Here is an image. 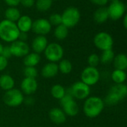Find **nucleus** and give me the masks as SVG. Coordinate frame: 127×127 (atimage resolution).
<instances>
[{"label":"nucleus","mask_w":127,"mask_h":127,"mask_svg":"<svg viewBox=\"0 0 127 127\" xmlns=\"http://www.w3.org/2000/svg\"><path fill=\"white\" fill-rule=\"evenodd\" d=\"M105 103L99 97L92 96L86 99L83 104V112L89 118H95L99 116L104 109Z\"/></svg>","instance_id":"f257e3e1"},{"label":"nucleus","mask_w":127,"mask_h":127,"mask_svg":"<svg viewBox=\"0 0 127 127\" xmlns=\"http://www.w3.org/2000/svg\"><path fill=\"white\" fill-rule=\"evenodd\" d=\"M19 30L15 22L4 19L0 22V39L6 42H13L18 39Z\"/></svg>","instance_id":"f03ea898"},{"label":"nucleus","mask_w":127,"mask_h":127,"mask_svg":"<svg viewBox=\"0 0 127 127\" xmlns=\"http://www.w3.org/2000/svg\"><path fill=\"white\" fill-rule=\"evenodd\" d=\"M127 95V86L124 83L115 84L109 91L105 102L107 105L115 106L126 98Z\"/></svg>","instance_id":"7ed1b4c3"},{"label":"nucleus","mask_w":127,"mask_h":127,"mask_svg":"<svg viewBox=\"0 0 127 127\" xmlns=\"http://www.w3.org/2000/svg\"><path fill=\"white\" fill-rule=\"evenodd\" d=\"M61 16L62 24L69 28L74 27L78 24L80 19V13L77 8L69 7L63 11Z\"/></svg>","instance_id":"20e7f679"},{"label":"nucleus","mask_w":127,"mask_h":127,"mask_svg":"<svg viewBox=\"0 0 127 127\" xmlns=\"http://www.w3.org/2000/svg\"><path fill=\"white\" fill-rule=\"evenodd\" d=\"M25 97L22 92L17 89H12L6 91L3 96L4 103L10 107H16L24 102Z\"/></svg>","instance_id":"39448f33"},{"label":"nucleus","mask_w":127,"mask_h":127,"mask_svg":"<svg viewBox=\"0 0 127 127\" xmlns=\"http://www.w3.org/2000/svg\"><path fill=\"white\" fill-rule=\"evenodd\" d=\"M44 52L46 59L51 63L60 62L63 59L64 54L63 47L56 42L48 44Z\"/></svg>","instance_id":"423d86ee"},{"label":"nucleus","mask_w":127,"mask_h":127,"mask_svg":"<svg viewBox=\"0 0 127 127\" xmlns=\"http://www.w3.org/2000/svg\"><path fill=\"white\" fill-rule=\"evenodd\" d=\"M68 90L73 97L78 100H86L89 97L91 92L90 86L82 81H77L74 83Z\"/></svg>","instance_id":"0eeeda50"},{"label":"nucleus","mask_w":127,"mask_h":127,"mask_svg":"<svg viewBox=\"0 0 127 127\" xmlns=\"http://www.w3.org/2000/svg\"><path fill=\"white\" fill-rule=\"evenodd\" d=\"M113 38L106 32H100L94 37V44L98 49L103 51L112 49Z\"/></svg>","instance_id":"6e6552de"},{"label":"nucleus","mask_w":127,"mask_h":127,"mask_svg":"<svg viewBox=\"0 0 127 127\" xmlns=\"http://www.w3.org/2000/svg\"><path fill=\"white\" fill-rule=\"evenodd\" d=\"M81 81L89 86H95L100 80V72L97 68L88 66L81 73Z\"/></svg>","instance_id":"1a4fd4ad"},{"label":"nucleus","mask_w":127,"mask_h":127,"mask_svg":"<svg viewBox=\"0 0 127 127\" xmlns=\"http://www.w3.org/2000/svg\"><path fill=\"white\" fill-rule=\"evenodd\" d=\"M109 13V18L112 20H118L125 15L126 5L124 2L118 1L115 2H111L107 7Z\"/></svg>","instance_id":"9d476101"},{"label":"nucleus","mask_w":127,"mask_h":127,"mask_svg":"<svg viewBox=\"0 0 127 127\" xmlns=\"http://www.w3.org/2000/svg\"><path fill=\"white\" fill-rule=\"evenodd\" d=\"M10 49L12 56L16 57H25L30 51L29 45L25 42L19 39L11 42V45H10Z\"/></svg>","instance_id":"9b49d317"},{"label":"nucleus","mask_w":127,"mask_h":127,"mask_svg":"<svg viewBox=\"0 0 127 127\" xmlns=\"http://www.w3.org/2000/svg\"><path fill=\"white\" fill-rule=\"evenodd\" d=\"M31 29L37 35L45 36L51 31V25L46 19H38L33 22Z\"/></svg>","instance_id":"f8f14e48"},{"label":"nucleus","mask_w":127,"mask_h":127,"mask_svg":"<svg viewBox=\"0 0 127 127\" xmlns=\"http://www.w3.org/2000/svg\"><path fill=\"white\" fill-rule=\"evenodd\" d=\"M37 89L38 83L36 78L25 77L21 83V90L24 94L27 95H31L35 93Z\"/></svg>","instance_id":"ddd939ff"},{"label":"nucleus","mask_w":127,"mask_h":127,"mask_svg":"<svg viewBox=\"0 0 127 127\" xmlns=\"http://www.w3.org/2000/svg\"><path fill=\"white\" fill-rule=\"evenodd\" d=\"M47 45H48V39L45 36H42V35H38L37 36H36L33 39L31 44V47L33 52L39 54L45 51Z\"/></svg>","instance_id":"4468645a"},{"label":"nucleus","mask_w":127,"mask_h":127,"mask_svg":"<svg viewBox=\"0 0 127 127\" xmlns=\"http://www.w3.org/2000/svg\"><path fill=\"white\" fill-rule=\"evenodd\" d=\"M64 113L70 117L76 116L79 113V106L74 99H71L64 104L61 105Z\"/></svg>","instance_id":"2eb2a0df"},{"label":"nucleus","mask_w":127,"mask_h":127,"mask_svg":"<svg viewBox=\"0 0 127 127\" xmlns=\"http://www.w3.org/2000/svg\"><path fill=\"white\" fill-rule=\"evenodd\" d=\"M49 118L56 124H62L66 121V115L60 108H53L49 112Z\"/></svg>","instance_id":"dca6fc26"},{"label":"nucleus","mask_w":127,"mask_h":127,"mask_svg":"<svg viewBox=\"0 0 127 127\" xmlns=\"http://www.w3.org/2000/svg\"><path fill=\"white\" fill-rule=\"evenodd\" d=\"M59 72L58 65L56 63H48L45 64L41 71L42 76L45 78H51L55 77Z\"/></svg>","instance_id":"f3484780"},{"label":"nucleus","mask_w":127,"mask_h":127,"mask_svg":"<svg viewBox=\"0 0 127 127\" xmlns=\"http://www.w3.org/2000/svg\"><path fill=\"white\" fill-rule=\"evenodd\" d=\"M32 23H33V21L31 19V17L25 15V16H21L19 19L17 20V23L16 24L20 32L28 33V31L31 30Z\"/></svg>","instance_id":"a211bd4d"},{"label":"nucleus","mask_w":127,"mask_h":127,"mask_svg":"<svg viewBox=\"0 0 127 127\" xmlns=\"http://www.w3.org/2000/svg\"><path fill=\"white\" fill-rule=\"evenodd\" d=\"M109 19V13L107 7H100L97 9L94 13V20L96 23L102 24L107 21Z\"/></svg>","instance_id":"6ab92c4d"},{"label":"nucleus","mask_w":127,"mask_h":127,"mask_svg":"<svg viewBox=\"0 0 127 127\" xmlns=\"http://www.w3.org/2000/svg\"><path fill=\"white\" fill-rule=\"evenodd\" d=\"M15 81L9 74H2L0 76V88L4 91H8L13 89Z\"/></svg>","instance_id":"aec40b11"},{"label":"nucleus","mask_w":127,"mask_h":127,"mask_svg":"<svg viewBox=\"0 0 127 127\" xmlns=\"http://www.w3.org/2000/svg\"><path fill=\"white\" fill-rule=\"evenodd\" d=\"M41 57L39 54H36L35 52L33 53H28L24 58L23 63L25 66H31V67H35L36 65L39 64L40 62Z\"/></svg>","instance_id":"412c9836"},{"label":"nucleus","mask_w":127,"mask_h":127,"mask_svg":"<svg viewBox=\"0 0 127 127\" xmlns=\"http://www.w3.org/2000/svg\"><path fill=\"white\" fill-rule=\"evenodd\" d=\"M115 69L125 71L127 68V57L124 54H119L115 56L113 60Z\"/></svg>","instance_id":"4be33fe9"},{"label":"nucleus","mask_w":127,"mask_h":127,"mask_svg":"<svg viewBox=\"0 0 127 127\" xmlns=\"http://www.w3.org/2000/svg\"><path fill=\"white\" fill-rule=\"evenodd\" d=\"M4 16L6 18L5 19L15 22L19 19L21 13L16 7H9L4 12Z\"/></svg>","instance_id":"5701e85b"},{"label":"nucleus","mask_w":127,"mask_h":127,"mask_svg":"<svg viewBox=\"0 0 127 127\" xmlns=\"http://www.w3.org/2000/svg\"><path fill=\"white\" fill-rule=\"evenodd\" d=\"M112 80L116 83V84H121L124 83L127 79V74L125 71L115 69L112 71L111 74Z\"/></svg>","instance_id":"b1692460"},{"label":"nucleus","mask_w":127,"mask_h":127,"mask_svg":"<svg viewBox=\"0 0 127 127\" xmlns=\"http://www.w3.org/2000/svg\"><path fill=\"white\" fill-rule=\"evenodd\" d=\"M65 93H66V90L60 84L54 85L51 89V94L52 97L59 100L62 97H63V96L65 95Z\"/></svg>","instance_id":"393cba45"},{"label":"nucleus","mask_w":127,"mask_h":127,"mask_svg":"<svg viewBox=\"0 0 127 127\" xmlns=\"http://www.w3.org/2000/svg\"><path fill=\"white\" fill-rule=\"evenodd\" d=\"M68 34V28L64 25L61 24L58 26H56L54 30V36L59 40L65 39Z\"/></svg>","instance_id":"a878e982"},{"label":"nucleus","mask_w":127,"mask_h":127,"mask_svg":"<svg viewBox=\"0 0 127 127\" xmlns=\"http://www.w3.org/2000/svg\"><path fill=\"white\" fill-rule=\"evenodd\" d=\"M73 68L71 63L68 60H61L58 64V69L63 74H68Z\"/></svg>","instance_id":"bb28decb"},{"label":"nucleus","mask_w":127,"mask_h":127,"mask_svg":"<svg viewBox=\"0 0 127 127\" xmlns=\"http://www.w3.org/2000/svg\"><path fill=\"white\" fill-rule=\"evenodd\" d=\"M115 58V53L112 49L103 51L101 56L100 57V62L103 64H109L113 61Z\"/></svg>","instance_id":"cd10ccee"},{"label":"nucleus","mask_w":127,"mask_h":127,"mask_svg":"<svg viewBox=\"0 0 127 127\" xmlns=\"http://www.w3.org/2000/svg\"><path fill=\"white\" fill-rule=\"evenodd\" d=\"M53 3V0H36L35 2L36 7L41 12H45L48 10Z\"/></svg>","instance_id":"c85d7f7f"},{"label":"nucleus","mask_w":127,"mask_h":127,"mask_svg":"<svg viewBox=\"0 0 127 127\" xmlns=\"http://www.w3.org/2000/svg\"><path fill=\"white\" fill-rule=\"evenodd\" d=\"M23 74L25 77L28 78H36L38 75V71L35 67L25 66L23 69Z\"/></svg>","instance_id":"c756f323"},{"label":"nucleus","mask_w":127,"mask_h":127,"mask_svg":"<svg viewBox=\"0 0 127 127\" xmlns=\"http://www.w3.org/2000/svg\"><path fill=\"white\" fill-rule=\"evenodd\" d=\"M48 21L51 25L58 26L62 24V16L59 13H54L50 16Z\"/></svg>","instance_id":"7c9ffc66"},{"label":"nucleus","mask_w":127,"mask_h":127,"mask_svg":"<svg viewBox=\"0 0 127 127\" xmlns=\"http://www.w3.org/2000/svg\"><path fill=\"white\" fill-rule=\"evenodd\" d=\"M88 63L89 66L96 68L100 63V57L96 54H92L88 57Z\"/></svg>","instance_id":"2f4dec72"},{"label":"nucleus","mask_w":127,"mask_h":127,"mask_svg":"<svg viewBox=\"0 0 127 127\" xmlns=\"http://www.w3.org/2000/svg\"><path fill=\"white\" fill-rule=\"evenodd\" d=\"M2 57H5L6 59H9L12 57V54H11V51H10V46H4L3 47V49H2V51H1V54Z\"/></svg>","instance_id":"473e14b6"},{"label":"nucleus","mask_w":127,"mask_h":127,"mask_svg":"<svg viewBox=\"0 0 127 127\" xmlns=\"http://www.w3.org/2000/svg\"><path fill=\"white\" fill-rule=\"evenodd\" d=\"M8 65V60L0 55V71H4Z\"/></svg>","instance_id":"72a5a7b5"},{"label":"nucleus","mask_w":127,"mask_h":127,"mask_svg":"<svg viewBox=\"0 0 127 127\" xmlns=\"http://www.w3.org/2000/svg\"><path fill=\"white\" fill-rule=\"evenodd\" d=\"M20 3L22 5L25 7H31L34 5L35 4V0H21Z\"/></svg>","instance_id":"f704fd0d"},{"label":"nucleus","mask_w":127,"mask_h":127,"mask_svg":"<svg viewBox=\"0 0 127 127\" xmlns=\"http://www.w3.org/2000/svg\"><path fill=\"white\" fill-rule=\"evenodd\" d=\"M21 0H4V2L9 6V7H16L18 6L20 4Z\"/></svg>","instance_id":"c9c22d12"},{"label":"nucleus","mask_w":127,"mask_h":127,"mask_svg":"<svg viewBox=\"0 0 127 127\" xmlns=\"http://www.w3.org/2000/svg\"><path fill=\"white\" fill-rule=\"evenodd\" d=\"M93 4H96V5H98L100 7H103L104 5H106L109 0H90Z\"/></svg>","instance_id":"e433bc0d"},{"label":"nucleus","mask_w":127,"mask_h":127,"mask_svg":"<svg viewBox=\"0 0 127 127\" xmlns=\"http://www.w3.org/2000/svg\"><path fill=\"white\" fill-rule=\"evenodd\" d=\"M27 39H28V34H27V33H25V32H20L19 33V37H18V39L19 40L25 42Z\"/></svg>","instance_id":"4c0bfd02"},{"label":"nucleus","mask_w":127,"mask_h":127,"mask_svg":"<svg viewBox=\"0 0 127 127\" xmlns=\"http://www.w3.org/2000/svg\"><path fill=\"white\" fill-rule=\"evenodd\" d=\"M24 101H25V102L26 103V104H28V105H32V104H33V103H34V100H33V98H31V97H27L26 100H24Z\"/></svg>","instance_id":"58836bf2"},{"label":"nucleus","mask_w":127,"mask_h":127,"mask_svg":"<svg viewBox=\"0 0 127 127\" xmlns=\"http://www.w3.org/2000/svg\"><path fill=\"white\" fill-rule=\"evenodd\" d=\"M123 25L125 29L127 28V14H125L124 16V20H123Z\"/></svg>","instance_id":"ea45409f"},{"label":"nucleus","mask_w":127,"mask_h":127,"mask_svg":"<svg viewBox=\"0 0 127 127\" xmlns=\"http://www.w3.org/2000/svg\"><path fill=\"white\" fill-rule=\"evenodd\" d=\"M3 45H2V44L0 42V55L1 54V51H2V49H3Z\"/></svg>","instance_id":"a19ab883"},{"label":"nucleus","mask_w":127,"mask_h":127,"mask_svg":"<svg viewBox=\"0 0 127 127\" xmlns=\"http://www.w3.org/2000/svg\"><path fill=\"white\" fill-rule=\"evenodd\" d=\"M112 2H115V1H120V0H110Z\"/></svg>","instance_id":"79ce46f5"}]
</instances>
